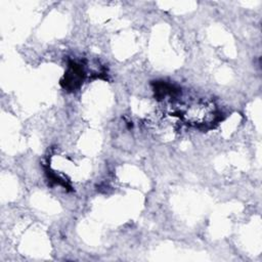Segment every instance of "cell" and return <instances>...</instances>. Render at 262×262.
<instances>
[{
    "mask_svg": "<svg viewBox=\"0 0 262 262\" xmlns=\"http://www.w3.org/2000/svg\"><path fill=\"white\" fill-rule=\"evenodd\" d=\"M83 77V70L82 68L73 62L70 64L69 70L67 74L64 75V80L61 81V84H64V88H70V89H75L77 86L80 85Z\"/></svg>",
    "mask_w": 262,
    "mask_h": 262,
    "instance_id": "1",
    "label": "cell"
}]
</instances>
